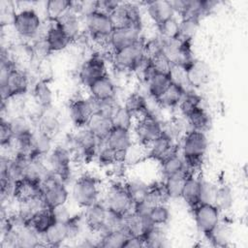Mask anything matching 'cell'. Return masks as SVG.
Returning a JSON list of instances; mask_svg holds the SVG:
<instances>
[{
  "label": "cell",
  "instance_id": "1",
  "mask_svg": "<svg viewBox=\"0 0 248 248\" xmlns=\"http://www.w3.org/2000/svg\"><path fill=\"white\" fill-rule=\"evenodd\" d=\"M206 149L207 138L203 132L191 130L182 138V157L192 174L201 167Z\"/></svg>",
  "mask_w": 248,
  "mask_h": 248
},
{
  "label": "cell",
  "instance_id": "2",
  "mask_svg": "<svg viewBox=\"0 0 248 248\" xmlns=\"http://www.w3.org/2000/svg\"><path fill=\"white\" fill-rule=\"evenodd\" d=\"M72 195L74 201L80 207L86 208L98 202L99 183L91 174L80 175L73 185Z\"/></svg>",
  "mask_w": 248,
  "mask_h": 248
},
{
  "label": "cell",
  "instance_id": "3",
  "mask_svg": "<svg viewBox=\"0 0 248 248\" xmlns=\"http://www.w3.org/2000/svg\"><path fill=\"white\" fill-rule=\"evenodd\" d=\"M143 43L140 40L134 45L113 51L112 62L115 69L119 71H137L146 58L143 51Z\"/></svg>",
  "mask_w": 248,
  "mask_h": 248
},
{
  "label": "cell",
  "instance_id": "4",
  "mask_svg": "<svg viewBox=\"0 0 248 248\" xmlns=\"http://www.w3.org/2000/svg\"><path fill=\"white\" fill-rule=\"evenodd\" d=\"M42 196L45 204L48 208L64 205L68 200L69 193L65 183L56 175L50 173L42 183Z\"/></svg>",
  "mask_w": 248,
  "mask_h": 248
},
{
  "label": "cell",
  "instance_id": "5",
  "mask_svg": "<svg viewBox=\"0 0 248 248\" xmlns=\"http://www.w3.org/2000/svg\"><path fill=\"white\" fill-rule=\"evenodd\" d=\"M87 30L93 40L99 44L108 43L109 37L114 30L109 16L106 13L96 11L85 17Z\"/></svg>",
  "mask_w": 248,
  "mask_h": 248
},
{
  "label": "cell",
  "instance_id": "6",
  "mask_svg": "<svg viewBox=\"0 0 248 248\" xmlns=\"http://www.w3.org/2000/svg\"><path fill=\"white\" fill-rule=\"evenodd\" d=\"M41 18L33 9H22L15 13L13 27L23 38H34L41 28Z\"/></svg>",
  "mask_w": 248,
  "mask_h": 248
},
{
  "label": "cell",
  "instance_id": "7",
  "mask_svg": "<svg viewBox=\"0 0 248 248\" xmlns=\"http://www.w3.org/2000/svg\"><path fill=\"white\" fill-rule=\"evenodd\" d=\"M2 102L25 94L29 87V79L27 75L22 71L14 68L8 75L6 80L0 83Z\"/></svg>",
  "mask_w": 248,
  "mask_h": 248
},
{
  "label": "cell",
  "instance_id": "8",
  "mask_svg": "<svg viewBox=\"0 0 248 248\" xmlns=\"http://www.w3.org/2000/svg\"><path fill=\"white\" fill-rule=\"evenodd\" d=\"M104 204L108 210L123 216L132 212L134 208V203L131 201L125 186L120 184H113L108 188Z\"/></svg>",
  "mask_w": 248,
  "mask_h": 248
},
{
  "label": "cell",
  "instance_id": "9",
  "mask_svg": "<svg viewBox=\"0 0 248 248\" xmlns=\"http://www.w3.org/2000/svg\"><path fill=\"white\" fill-rule=\"evenodd\" d=\"M48 170L64 183L71 176V152L65 146H56L46 155Z\"/></svg>",
  "mask_w": 248,
  "mask_h": 248
},
{
  "label": "cell",
  "instance_id": "10",
  "mask_svg": "<svg viewBox=\"0 0 248 248\" xmlns=\"http://www.w3.org/2000/svg\"><path fill=\"white\" fill-rule=\"evenodd\" d=\"M193 210L199 231L208 237L220 222V210L213 203H199Z\"/></svg>",
  "mask_w": 248,
  "mask_h": 248
},
{
  "label": "cell",
  "instance_id": "11",
  "mask_svg": "<svg viewBox=\"0 0 248 248\" xmlns=\"http://www.w3.org/2000/svg\"><path fill=\"white\" fill-rule=\"evenodd\" d=\"M72 147L85 162H89L97 155L99 140L87 127H83L72 138Z\"/></svg>",
  "mask_w": 248,
  "mask_h": 248
},
{
  "label": "cell",
  "instance_id": "12",
  "mask_svg": "<svg viewBox=\"0 0 248 248\" xmlns=\"http://www.w3.org/2000/svg\"><path fill=\"white\" fill-rule=\"evenodd\" d=\"M135 133L140 143L148 146L164 133V128L158 118L143 114L135 125Z\"/></svg>",
  "mask_w": 248,
  "mask_h": 248
},
{
  "label": "cell",
  "instance_id": "13",
  "mask_svg": "<svg viewBox=\"0 0 248 248\" xmlns=\"http://www.w3.org/2000/svg\"><path fill=\"white\" fill-rule=\"evenodd\" d=\"M96 112V101L93 98L73 100L69 106V114L72 122L78 128L86 127L92 115Z\"/></svg>",
  "mask_w": 248,
  "mask_h": 248
},
{
  "label": "cell",
  "instance_id": "14",
  "mask_svg": "<svg viewBox=\"0 0 248 248\" xmlns=\"http://www.w3.org/2000/svg\"><path fill=\"white\" fill-rule=\"evenodd\" d=\"M114 28L125 26H136L141 28L140 13L138 6L132 3L121 2L109 15Z\"/></svg>",
  "mask_w": 248,
  "mask_h": 248
},
{
  "label": "cell",
  "instance_id": "15",
  "mask_svg": "<svg viewBox=\"0 0 248 248\" xmlns=\"http://www.w3.org/2000/svg\"><path fill=\"white\" fill-rule=\"evenodd\" d=\"M104 76H107L106 62L99 54H94L87 59L81 66L78 74L79 80L86 87Z\"/></svg>",
  "mask_w": 248,
  "mask_h": 248
},
{
  "label": "cell",
  "instance_id": "16",
  "mask_svg": "<svg viewBox=\"0 0 248 248\" xmlns=\"http://www.w3.org/2000/svg\"><path fill=\"white\" fill-rule=\"evenodd\" d=\"M140 29L136 26H125L114 28L109 37V46L113 51L124 48L140 41Z\"/></svg>",
  "mask_w": 248,
  "mask_h": 248
},
{
  "label": "cell",
  "instance_id": "17",
  "mask_svg": "<svg viewBox=\"0 0 248 248\" xmlns=\"http://www.w3.org/2000/svg\"><path fill=\"white\" fill-rule=\"evenodd\" d=\"M148 156L154 160L162 162L172 154L177 153V147L172 138L163 133L157 140L148 145Z\"/></svg>",
  "mask_w": 248,
  "mask_h": 248
},
{
  "label": "cell",
  "instance_id": "18",
  "mask_svg": "<svg viewBox=\"0 0 248 248\" xmlns=\"http://www.w3.org/2000/svg\"><path fill=\"white\" fill-rule=\"evenodd\" d=\"M107 214L108 208L106 207V205L97 202L85 208L83 217L85 220V224L92 232H102L106 222Z\"/></svg>",
  "mask_w": 248,
  "mask_h": 248
},
{
  "label": "cell",
  "instance_id": "19",
  "mask_svg": "<svg viewBox=\"0 0 248 248\" xmlns=\"http://www.w3.org/2000/svg\"><path fill=\"white\" fill-rule=\"evenodd\" d=\"M184 69L187 80L192 88L202 86L209 78V67L202 60L194 59Z\"/></svg>",
  "mask_w": 248,
  "mask_h": 248
},
{
  "label": "cell",
  "instance_id": "20",
  "mask_svg": "<svg viewBox=\"0 0 248 248\" xmlns=\"http://www.w3.org/2000/svg\"><path fill=\"white\" fill-rule=\"evenodd\" d=\"M42 196V187L26 179L15 182L13 197L20 203H27Z\"/></svg>",
  "mask_w": 248,
  "mask_h": 248
},
{
  "label": "cell",
  "instance_id": "21",
  "mask_svg": "<svg viewBox=\"0 0 248 248\" xmlns=\"http://www.w3.org/2000/svg\"><path fill=\"white\" fill-rule=\"evenodd\" d=\"M56 221L53 210L48 207H44L34 212L26 223V226L31 228L39 234L45 233Z\"/></svg>",
  "mask_w": 248,
  "mask_h": 248
},
{
  "label": "cell",
  "instance_id": "22",
  "mask_svg": "<svg viewBox=\"0 0 248 248\" xmlns=\"http://www.w3.org/2000/svg\"><path fill=\"white\" fill-rule=\"evenodd\" d=\"M104 142L114 151L124 155L126 150L133 143L130 130L117 127H112L111 131L109 132L108 138Z\"/></svg>",
  "mask_w": 248,
  "mask_h": 248
},
{
  "label": "cell",
  "instance_id": "23",
  "mask_svg": "<svg viewBox=\"0 0 248 248\" xmlns=\"http://www.w3.org/2000/svg\"><path fill=\"white\" fill-rule=\"evenodd\" d=\"M87 88L90 92L91 98L96 101H104L115 98V85L108 75L98 78Z\"/></svg>",
  "mask_w": 248,
  "mask_h": 248
},
{
  "label": "cell",
  "instance_id": "24",
  "mask_svg": "<svg viewBox=\"0 0 248 248\" xmlns=\"http://www.w3.org/2000/svg\"><path fill=\"white\" fill-rule=\"evenodd\" d=\"M52 138L44 132L37 129L33 132L31 150L29 153L30 159H42L51 151Z\"/></svg>",
  "mask_w": 248,
  "mask_h": 248
},
{
  "label": "cell",
  "instance_id": "25",
  "mask_svg": "<svg viewBox=\"0 0 248 248\" xmlns=\"http://www.w3.org/2000/svg\"><path fill=\"white\" fill-rule=\"evenodd\" d=\"M45 38L50 52L63 50L71 43V40L64 33L57 22H52V24L47 28L46 33L45 34Z\"/></svg>",
  "mask_w": 248,
  "mask_h": 248
},
{
  "label": "cell",
  "instance_id": "26",
  "mask_svg": "<svg viewBox=\"0 0 248 248\" xmlns=\"http://www.w3.org/2000/svg\"><path fill=\"white\" fill-rule=\"evenodd\" d=\"M147 13L151 19L156 23V25H159L165 20L173 17L174 15L170 1L166 0L148 2Z\"/></svg>",
  "mask_w": 248,
  "mask_h": 248
},
{
  "label": "cell",
  "instance_id": "27",
  "mask_svg": "<svg viewBox=\"0 0 248 248\" xmlns=\"http://www.w3.org/2000/svg\"><path fill=\"white\" fill-rule=\"evenodd\" d=\"M86 127L97 138L100 143L106 140L113 126L109 118L99 113H94Z\"/></svg>",
  "mask_w": 248,
  "mask_h": 248
},
{
  "label": "cell",
  "instance_id": "28",
  "mask_svg": "<svg viewBox=\"0 0 248 248\" xmlns=\"http://www.w3.org/2000/svg\"><path fill=\"white\" fill-rule=\"evenodd\" d=\"M32 97L38 108L42 110L51 108L53 95L47 81L39 80L33 87Z\"/></svg>",
  "mask_w": 248,
  "mask_h": 248
},
{
  "label": "cell",
  "instance_id": "29",
  "mask_svg": "<svg viewBox=\"0 0 248 248\" xmlns=\"http://www.w3.org/2000/svg\"><path fill=\"white\" fill-rule=\"evenodd\" d=\"M41 239L47 246H60L68 239L67 227L65 222H55L45 233L40 234Z\"/></svg>",
  "mask_w": 248,
  "mask_h": 248
},
{
  "label": "cell",
  "instance_id": "30",
  "mask_svg": "<svg viewBox=\"0 0 248 248\" xmlns=\"http://www.w3.org/2000/svg\"><path fill=\"white\" fill-rule=\"evenodd\" d=\"M38 129L51 138L58 134L60 130V121L56 113L51 110V108L40 112L38 118Z\"/></svg>",
  "mask_w": 248,
  "mask_h": 248
},
{
  "label": "cell",
  "instance_id": "31",
  "mask_svg": "<svg viewBox=\"0 0 248 248\" xmlns=\"http://www.w3.org/2000/svg\"><path fill=\"white\" fill-rule=\"evenodd\" d=\"M201 197V179L194 175H189L184 183L181 198L193 209L200 203Z\"/></svg>",
  "mask_w": 248,
  "mask_h": 248
},
{
  "label": "cell",
  "instance_id": "32",
  "mask_svg": "<svg viewBox=\"0 0 248 248\" xmlns=\"http://www.w3.org/2000/svg\"><path fill=\"white\" fill-rule=\"evenodd\" d=\"M54 22L58 23V25L61 27L64 33L68 36L71 42L77 39V37L78 36L79 28H80L79 20L78 17V14L75 13L71 8L58 20Z\"/></svg>",
  "mask_w": 248,
  "mask_h": 248
},
{
  "label": "cell",
  "instance_id": "33",
  "mask_svg": "<svg viewBox=\"0 0 248 248\" xmlns=\"http://www.w3.org/2000/svg\"><path fill=\"white\" fill-rule=\"evenodd\" d=\"M189 175H194V174H192L187 170L181 173L165 178L164 185H165V188H166L169 198H171V199L181 198L184 183Z\"/></svg>",
  "mask_w": 248,
  "mask_h": 248
},
{
  "label": "cell",
  "instance_id": "34",
  "mask_svg": "<svg viewBox=\"0 0 248 248\" xmlns=\"http://www.w3.org/2000/svg\"><path fill=\"white\" fill-rule=\"evenodd\" d=\"M160 163H161V171L164 178L181 173L188 170L186 168L183 157L179 156L177 153L170 155V157L166 158Z\"/></svg>",
  "mask_w": 248,
  "mask_h": 248
},
{
  "label": "cell",
  "instance_id": "35",
  "mask_svg": "<svg viewBox=\"0 0 248 248\" xmlns=\"http://www.w3.org/2000/svg\"><path fill=\"white\" fill-rule=\"evenodd\" d=\"M130 236L128 231L123 228L102 234L98 246L105 248H123L126 240Z\"/></svg>",
  "mask_w": 248,
  "mask_h": 248
},
{
  "label": "cell",
  "instance_id": "36",
  "mask_svg": "<svg viewBox=\"0 0 248 248\" xmlns=\"http://www.w3.org/2000/svg\"><path fill=\"white\" fill-rule=\"evenodd\" d=\"M146 83L148 95L155 99H158L171 84V79L170 75L156 73L150 78V79Z\"/></svg>",
  "mask_w": 248,
  "mask_h": 248
},
{
  "label": "cell",
  "instance_id": "37",
  "mask_svg": "<svg viewBox=\"0 0 248 248\" xmlns=\"http://www.w3.org/2000/svg\"><path fill=\"white\" fill-rule=\"evenodd\" d=\"M188 124L191 126L192 130L203 132L208 129L210 125V117L204 108L198 107L193 109L190 113L186 115Z\"/></svg>",
  "mask_w": 248,
  "mask_h": 248
},
{
  "label": "cell",
  "instance_id": "38",
  "mask_svg": "<svg viewBox=\"0 0 248 248\" xmlns=\"http://www.w3.org/2000/svg\"><path fill=\"white\" fill-rule=\"evenodd\" d=\"M184 93L186 92L179 85L171 82V84L157 100L162 108H173L178 106Z\"/></svg>",
  "mask_w": 248,
  "mask_h": 248
},
{
  "label": "cell",
  "instance_id": "39",
  "mask_svg": "<svg viewBox=\"0 0 248 248\" xmlns=\"http://www.w3.org/2000/svg\"><path fill=\"white\" fill-rule=\"evenodd\" d=\"M124 186L134 205L145 201L148 193L149 185L145 184L141 180L134 179V180L128 181Z\"/></svg>",
  "mask_w": 248,
  "mask_h": 248
},
{
  "label": "cell",
  "instance_id": "40",
  "mask_svg": "<svg viewBox=\"0 0 248 248\" xmlns=\"http://www.w3.org/2000/svg\"><path fill=\"white\" fill-rule=\"evenodd\" d=\"M199 22H200L199 17H195V16L183 17L179 22L178 34L176 39L182 42H191V40L193 39V37L198 31Z\"/></svg>",
  "mask_w": 248,
  "mask_h": 248
},
{
  "label": "cell",
  "instance_id": "41",
  "mask_svg": "<svg viewBox=\"0 0 248 248\" xmlns=\"http://www.w3.org/2000/svg\"><path fill=\"white\" fill-rule=\"evenodd\" d=\"M72 1L68 0H49L46 3V13L52 22L58 20L71 8Z\"/></svg>",
  "mask_w": 248,
  "mask_h": 248
},
{
  "label": "cell",
  "instance_id": "42",
  "mask_svg": "<svg viewBox=\"0 0 248 248\" xmlns=\"http://www.w3.org/2000/svg\"><path fill=\"white\" fill-rule=\"evenodd\" d=\"M124 107L131 112L133 116H141L146 114V98L140 93H132L126 98Z\"/></svg>",
  "mask_w": 248,
  "mask_h": 248
},
{
  "label": "cell",
  "instance_id": "43",
  "mask_svg": "<svg viewBox=\"0 0 248 248\" xmlns=\"http://www.w3.org/2000/svg\"><path fill=\"white\" fill-rule=\"evenodd\" d=\"M124 154H120L108 147L104 141L99 143L97 158L101 165L108 166L117 162H124Z\"/></svg>",
  "mask_w": 248,
  "mask_h": 248
},
{
  "label": "cell",
  "instance_id": "44",
  "mask_svg": "<svg viewBox=\"0 0 248 248\" xmlns=\"http://www.w3.org/2000/svg\"><path fill=\"white\" fill-rule=\"evenodd\" d=\"M142 239L144 241V247L151 248H161L166 245L167 237L164 231L160 228V226H154L151 228L143 236Z\"/></svg>",
  "mask_w": 248,
  "mask_h": 248
},
{
  "label": "cell",
  "instance_id": "45",
  "mask_svg": "<svg viewBox=\"0 0 248 248\" xmlns=\"http://www.w3.org/2000/svg\"><path fill=\"white\" fill-rule=\"evenodd\" d=\"M168 199H169V196L167 194L164 182L154 183L153 185H149L148 193L145 199V202L149 205L154 206L157 204H163Z\"/></svg>",
  "mask_w": 248,
  "mask_h": 248
},
{
  "label": "cell",
  "instance_id": "46",
  "mask_svg": "<svg viewBox=\"0 0 248 248\" xmlns=\"http://www.w3.org/2000/svg\"><path fill=\"white\" fill-rule=\"evenodd\" d=\"M233 202V195L232 189L227 186H221L217 188L214 205L221 211L229 210Z\"/></svg>",
  "mask_w": 248,
  "mask_h": 248
},
{
  "label": "cell",
  "instance_id": "47",
  "mask_svg": "<svg viewBox=\"0 0 248 248\" xmlns=\"http://www.w3.org/2000/svg\"><path fill=\"white\" fill-rule=\"evenodd\" d=\"M133 117L131 112L124 106L120 105L114 111L110 120L113 127L131 130V127L133 126Z\"/></svg>",
  "mask_w": 248,
  "mask_h": 248
},
{
  "label": "cell",
  "instance_id": "48",
  "mask_svg": "<svg viewBox=\"0 0 248 248\" xmlns=\"http://www.w3.org/2000/svg\"><path fill=\"white\" fill-rule=\"evenodd\" d=\"M178 106H179L180 111L183 113L184 116H186L193 109H195L198 107H201V97L193 91L186 92L184 93Z\"/></svg>",
  "mask_w": 248,
  "mask_h": 248
},
{
  "label": "cell",
  "instance_id": "49",
  "mask_svg": "<svg viewBox=\"0 0 248 248\" xmlns=\"http://www.w3.org/2000/svg\"><path fill=\"white\" fill-rule=\"evenodd\" d=\"M9 125L11 127V130L14 134V139L16 137L33 132L31 128V124L28 121V119L22 115H16L13 117L11 120H8Z\"/></svg>",
  "mask_w": 248,
  "mask_h": 248
},
{
  "label": "cell",
  "instance_id": "50",
  "mask_svg": "<svg viewBox=\"0 0 248 248\" xmlns=\"http://www.w3.org/2000/svg\"><path fill=\"white\" fill-rule=\"evenodd\" d=\"M148 216L154 226H163L170 220V214L169 208L163 203L152 206Z\"/></svg>",
  "mask_w": 248,
  "mask_h": 248
},
{
  "label": "cell",
  "instance_id": "51",
  "mask_svg": "<svg viewBox=\"0 0 248 248\" xmlns=\"http://www.w3.org/2000/svg\"><path fill=\"white\" fill-rule=\"evenodd\" d=\"M158 30L160 32V38L162 39H175L177 38L178 34V27H179V22L173 17H170L161 24L157 25Z\"/></svg>",
  "mask_w": 248,
  "mask_h": 248
},
{
  "label": "cell",
  "instance_id": "52",
  "mask_svg": "<svg viewBox=\"0 0 248 248\" xmlns=\"http://www.w3.org/2000/svg\"><path fill=\"white\" fill-rule=\"evenodd\" d=\"M149 61L151 63V66L154 69L155 73H157V74L170 75V72L173 65L163 52H160L153 58L149 59Z\"/></svg>",
  "mask_w": 248,
  "mask_h": 248
},
{
  "label": "cell",
  "instance_id": "53",
  "mask_svg": "<svg viewBox=\"0 0 248 248\" xmlns=\"http://www.w3.org/2000/svg\"><path fill=\"white\" fill-rule=\"evenodd\" d=\"M230 229L228 226L221 224L220 222L216 226V228L213 230V232L210 233V235L207 237L209 240L213 241L216 245H226V242L230 238Z\"/></svg>",
  "mask_w": 248,
  "mask_h": 248
},
{
  "label": "cell",
  "instance_id": "54",
  "mask_svg": "<svg viewBox=\"0 0 248 248\" xmlns=\"http://www.w3.org/2000/svg\"><path fill=\"white\" fill-rule=\"evenodd\" d=\"M217 186L208 181L201 180L200 203H213L217 192Z\"/></svg>",
  "mask_w": 248,
  "mask_h": 248
},
{
  "label": "cell",
  "instance_id": "55",
  "mask_svg": "<svg viewBox=\"0 0 248 248\" xmlns=\"http://www.w3.org/2000/svg\"><path fill=\"white\" fill-rule=\"evenodd\" d=\"M96 101V100H95ZM120 105L115 101V98L104 100V101H96V112L101 115H104L108 118H111L114 111Z\"/></svg>",
  "mask_w": 248,
  "mask_h": 248
},
{
  "label": "cell",
  "instance_id": "56",
  "mask_svg": "<svg viewBox=\"0 0 248 248\" xmlns=\"http://www.w3.org/2000/svg\"><path fill=\"white\" fill-rule=\"evenodd\" d=\"M14 140V134L11 130V127L9 125L8 120H1V125H0V143L3 148L8 147L10 148L12 146Z\"/></svg>",
  "mask_w": 248,
  "mask_h": 248
},
{
  "label": "cell",
  "instance_id": "57",
  "mask_svg": "<svg viewBox=\"0 0 248 248\" xmlns=\"http://www.w3.org/2000/svg\"><path fill=\"white\" fill-rule=\"evenodd\" d=\"M52 210H53V213L55 215L57 222H66L71 217L70 213L68 212L67 208L65 207V204L57 206L55 208H52Z\"/></svg>",
  "mask_w": 248,
  "mask_h": 248
},
{
  "label": "cell",
  "instance_id": "58",
  "mask_svg": "<svg viewBox=\"0 0 248 248\" xmlns=\"http://www.w3.org/2000/svg\"><path fill=\"white\" fill-rule=\"evenodd\" d=\"M144 247V241L140 236L130 235L126 240L123 248H140Z\"/></svg>",
  "mask_w": 248,
  "mask_h": 248
}]
</instances>
